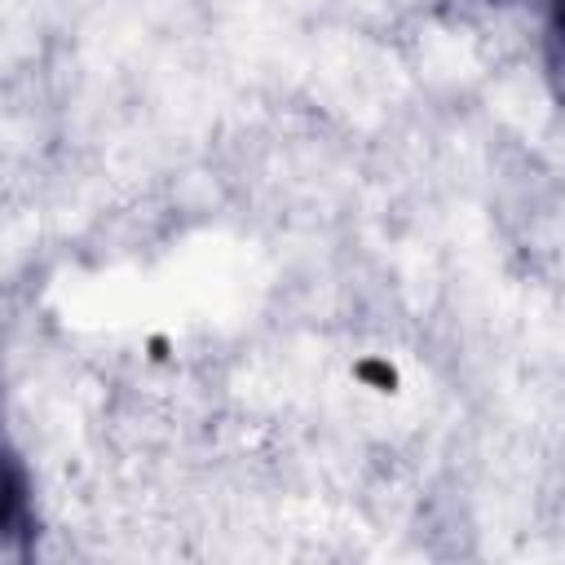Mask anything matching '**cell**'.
<instances>
[{"mask_svg":"<svg viewBox=\"0 0 565 565\" xmlns=\"http://www.w3.org/2000/svg\"><path fill=\"white\" fill-rule=\"evenodd\" d=\"M18 512H22V490H18V477H13L9 459L0 455V534L18 521Z\"/></svg>","mask_w":565,"mask_h":565,"instance_id":"1","label":"cell"}]
</instances>
